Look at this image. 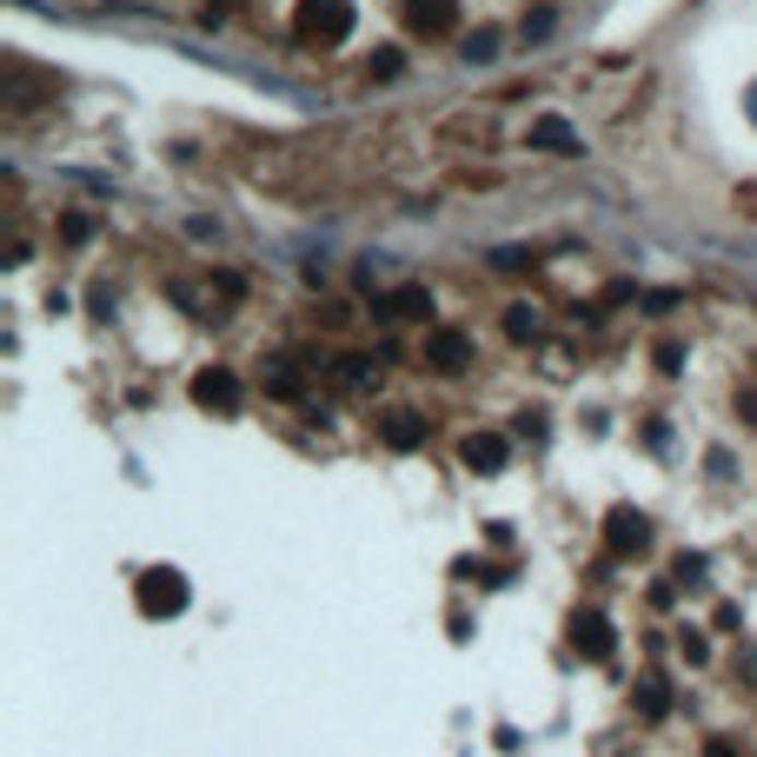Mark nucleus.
<instances>
[{
  "instance_id": "f257e3e1",
  "label": "nucleus",
  "mask_w": 757,
  "mask_h": 757,
  "mask_svg": "<svg viewBox=\"0 0 757 757\" xmlns=\"http://www.w3.org/2000/svg\"><path fill=\"white\" fill-rule=\"evenodd\" d=\"M353 21H359L353 0H299V8H293V34H299L306 47H340V40H353Z\"/></svg>"
},
{
  "instance_id": "f03ea898",
  "label": "nucleus",
  "mask_w": 757,
  "mask_h": 757,
  "mask_svg": "<svg viewBox=\"0 0 757 757\" xmlns=\"http://www.w3.org/2000/svg\"><path fill=\"white\" fill-rule=\"evenodd\" d=\"M133 599H140L146 618H180V612H187V578H180L174 565H153V571H140Z\"/></svg>"
},
{
  "instance_id": "7ed1b4c3",
  "label": "nucleus",
  "mask_w": 757,
  "mask_h": 757,
  "mask_svg": "<svg viewBox=\"0 0 757 757\" xmlns=\"http://www.w3.org/2000/svg\"><path fill=\"white\" fill-rule=\"evenodd\" d=\"M399 21L412 40H446L459 34V0H399Z\"/></svg>"
},
{
  "instance_id": "20e7f679",
  "label": "nucleus",
  "mask_w": 757,
  "mask_h": 757,
  "mask_svg": "<svg viewBox=\"0 0 757 757\" xmlns=\"http://www.w3.org/2000/svg\"><path fill=\"white\" fill-rule=\"evenodd\" d=\"M472 359H478L472 332H459V326H433V332H426V366H439V372H465Z\"/></svg>"
},
{
  "instance_id": "39448f33",
  "label": "nucleus",
  "mask_w": 757,
  "mask_h": 757,
  "mask_svg": "<svg viewBox=\"0 0 757 757\" xmlns=\"http://www.w3.org/2000/svg\"><path fill=\"white\" fill-rule=\"evenodd\" d=\"M644 545H651V519L631 512V505H618V512L605 519V552H612V558H638Z\"/></svg>"
},
{
  "instance_id": "423d86ee",
  "label": "nucleus",
  "mask_w": 757,
  "mask_h": 757,
  "mask_svg": "<svg viewBox=\"0 0 757 757\" xmlns=\"http://www.w3.org/2000/svg\"><path fill=\"white\" fill-rule=\"evenodd\" d=\"M193 405H206V412H239V372H233V366H200V372H193Z\"/></svg>"
},
{
  "instance_id": "0eeeda50",
  "label": "nucleus",
  "mask_w": 757,
  "mask_h": 757,
  "mask_svg": "<svg viewBox=\"0 0 757 757\" xmlns=\"http://www.w3.org/2000/svg\"><path fill=\"white\" fill-rule=\"evenodd\" d=\"M571 651L592 658V664H605V658H612V618H605V612H578V618H571Z\"/></svg>"
},
{
  "instance_id": "6e6552de",
  "label": "nucleus",
  "mask_w": 757,
  "mask_h": 757,
  "mask_svg": "<svg viewBox=\"0 0 757 757\" xmlns=\"http://www.w3.org/2000/svg\"><path fill=\"white\" fill-rule=\"evenodd\" d=\"M525 140H532L539 153H565V159H571V153H584V140H578V127H571V120H558V114H539Z\"/></svg>"
},
{
  "instance_id": "1a4fd4ad",
  "label": "nucleus",
  "mask_w": 757,
  "mask_h": 757,
  "mask_svg": "<svg viewBox=\"0 0 757 757\" xmlns=\"http://www.w3.org/2000/svg\"><path fill=\"white\" fill-rule=\"evenodd\" d=\"M459 465L465 472H498L505 465V439L498 433H465L459 439Z\"/></svg>"
},
{
  "instance_id": "9d476101",
  "label": "nucleus",
  "mask_w": 757,
  "mask_h": 757,
  "mask_svg": "<svg viewBox=\"0 0 757 757\" xmlns=\"http://www.w3.org/2000/svg\"><path fill=\"white\" fill-rule=\"evenodd\" d=\"M379 439L392 452H418V446H426V418H418V412H386L379 418Z\"/></svg>"
},
{
  "instance_id": "9b49d317",
  "label": "nucleus",
  "mask_w": 757,
  "mask_h": 757,
  "mask_svg": "<svg viewBox=\"0 0 757 757\" xmlns=\"http://www.w3.org/2000/svg\"><path fill=\"white\" fill-rule=\"evenodd\" d=\"M433 312V293L426 286H392L386 299H379V319H426Z\"/></svg>"
},
{
  "instance_id": "f8f14e48",
  "label": "nucleus",
  "mask_w": 757,
  "mask_h": 757,
  "mask_svg": "<svg viewBox=\"0 0 757 757\" xmlns=\"http://www.w3.org/2000/svg\"><path fill=\"white\" fill-rule=\"evenodd\" d=\"M539 332H545V319H539V306H532V299H512V306H505V340L532 346Z\"/></svg>"
},
{
  "instance_id": "ddd939ff",
  "label": "nucleus",
  "mask_w": 757,
  "mask_h": 757,
  "mask_svg": "<svg viewBox=\"0 0 757 757\" xmlns=\"http://www.w3.org/2000/svg\"><path fill=\"white\" fill-rule=\"evenodd\" d=\"M433 140H439V146H478V140H485V120H478V114H452V120L433 127Z\"/></svg>"
},
{
  "instance_id": "4468645a",
  "label": "nucleus",
  "mask_w": 757,
  "mask_h": 757,
  "mask_svg": "<svg viewBox=\"0 0 757 757\" xmlns=\"http://www.w3.org/2000/svg\"><path fill=\"white\" fill-rule=\"evenodd\" d=\"M664 711H671V685H664V678H644V685H638V718L658 724Z\"/></svg>"
},
{
  "instance_id": "2eb2a0df",
  "label": "nucleus",
  "mask_w": 757,
  "mask_h": 757,
  "mask_svg": "<svg viewBox=\"0 0 757 757\" xmlns=\"http://www.w3.org/2000/svg\"><path fill=\"white\" fill-rule=\"evenodd\" d=\"M340 386H346V392H366V386H379V366L353 353V359H340Z\"/></svg>"
},
{
  "instance_id": "dca6fc26",
  "label": "nucleus",
  "mask_w": 757,
  "mask_h": 757,
  "mask_svg": "<svg viewBox=\"0 0 757 757\" xmlns=\"http://www.w3.org/2000/svg\"><path fill=\"white\" fill-rule=\"evenodd\" d=\"M267 392H273V399H299V372H293L286 359H273V366H267Z\"/></svg>"
},
{
  "instance_id": "f3484780",
  "label": "nucleus",
  "mask_w": 757,
  "mask_h": 757,
  "mask_svg": "<svg viewBox=\"0 0 757 757\" xmlns=\"http://www.w3.org/2000/svg\"><path fill=\"white\" fill-rule=\"evenodd\" d=\"M498 54V27H478V34H465V60H492Z\"/></svg>"
},
{
  "instance_id": "a211bd4d",
  "label": "nucleus",
  "mask_w": 757,
  "mask_h": 757,
  "mask_svg": "<svg viewBox=\"0 0 757 757\" xmlns=\"http://www.w3.org/2000/svg\"><path fill=\"white\" fill-rule=\"evenodd\" d=\"M366 73H372V80H399V73H405V60L386 47V54H372V67H366Z\"/></svg>"
},
{
  "instance_id": "6ab92c4d",
  "label": "nucleus",
  "mask_w": 757,
  "mask_h": 757,
  "mask_svg": "<svg viewBox=\"0 0 757 757\" xmlns=\"http://www.w3.org/2000/svg\"><path fill=\"white\" fill-rule=\"evenodd\" d=\"M87 233H94V220H87V213H67V220H60V239H67V246H80Z\"/></svg>"
},
{
  "instance_id": "aec40b11",
  "label": "nucleus",
  "mask_w": 757,
  "mask_h": 757,
  "mask_svg": "<svg viewBox=\"0 0 757 757\" xmlns=\"http://www.w3.org/2000/svg\"><path fill=\"white\" fill-rule=\"evenodd\" d=\"M705 757H744V750H737L731 737H711V744H705Z\"/></svg>"
},
{
  "instance_id": "412c9836",
  "label": "nucleus",
  "mask_w": 757,
  "mask_h": 757,
  "mask_svg": "<svg viewBox=\"0 0 757 757\" xmlns=\"http://www.w3.org/2000/svg\"><path fill=\"white\" fill-rule=\"evenodd\" d=\"M737 405H744V412H750V418H757V386H750V392H744V399H737Z\"/></svg>"
},
{
  "instance_id": "4be33fe9",
  "label": "nucleus",
  "mask_w": 757,
  "mask_h": 757,
  "mask_svg": "<svg viewBox=\"0 0 757 757\" xmlns=\"http://www.w3.org/2000/svg\"><path fill=\"white\" fill-rule=\"evenodd\" d=\"M220 8H246V0H213V14H220Z\"/></svg>"
}]
</instances>
